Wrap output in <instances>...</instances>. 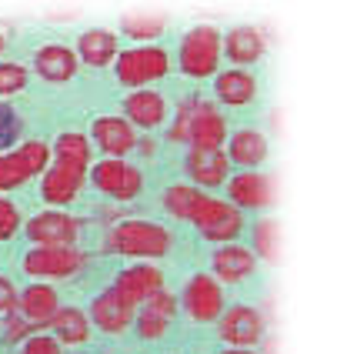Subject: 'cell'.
Returning a JSON list of instances; mask_svg holds the SVG:
<instances>
[{
    "label": "cell",
    "instance_id": "obj_3",
    "mask_svg": "<svg viewBox=\"0 0 347 354\" xmlns=\"http://www.w3.org/2000/svg\"><path fill=\"white\" fill-rule=\"evenodd\" d=\"M221 64V34L214 27H194L180 40V71L187 77H211Z\"/></svg>",
    "mask_w": 347,
    "mask_h": 354
},
{
    "label": "cell",
    "instance_id": "obj_15",
    "mask_svg": "<svg viewBox=\"0 0 347 354\" xmlns=\"http://www.w3.org/2000/svg\"><path fill=\"white\" fill-rule=\"evenodd\" d=\"M114 288L137 308L140 301H147L151 295L164 291V274H160L157 268H151V264H134V268H127L124 274H117Z\"/></svg>",
    "mask_w": 347,
    "mask_h": 354
},
{
    "label": "cell",
    "instance_id": "obj_39",
    "mask_svg": "<svg viewBox=\"0 0 347 354\" xmlns=\"http://www.w3.org/2000/svg\"><path fill=\"white\" fill-rule=\"evenodd\" d=\"M3 44H7V37H3V34H0V50H3Z\"/></svg>",
    "mask_w": 347,
    "mask_h": 354
},
{
    "label": "cell",
    "instance_id": "obj_9",
    "mask_svg": "<svg viewBox=\"0 0 347 354\" xmlns=\"http://www.w3.org/2000/svg\"><path fill=\"white\" fill-rule=\"evenodd\" d=\"M84 268V254L77 248H34L24 257V271L34 277H71Z\"/></svg>",
    "mask_w": 347,
    "mask_h": 354
},
{
    "label": "cell",
    "instance_id": "obj_11",
    "mask_svg": "<svg viewBox=\"0 0 347 354\" xmlns=\"http://www.w3.org/2000/svg\"><path fill=\"white\" fill-rule=\"evenodd\" d=\"M184 311L194 321H217L224 315V291L211 274H194L184 288Z\"/></svg>",
    "mask_w": 347,
    "mask_h": 354
},
{
    "label": "cell",
    "instance_id": "obj_4",
    "mask_svg": "<svg viewBox=\"0 0 347 354\" xmlns=\"http://www.w3.org/2000/svg\"><path fill=\"white\" fill-rule=\"evenodd\" d=\"M171 71V57L160 47H134L117 57V80L127 87H144L151 80H160Z\"/></svg>",
    "mask_w": 347,
    "mask_h": 354
},
{
    "label": "cell",
    "instance_id": "obj_22",
    "mask_svg": "<svg viewBox=\"0 0 347 354\" xmlns=\"http://www.w3.org/2000/svg\"><path fill=\"white\" fill-rule=\"evenodd\" d=\"M77 60L91 64V67H107L111 60H117V37L111 30H104V27H94V30L80 34Z\"/></svg>",
    "mask_w": 347,
    "mask_h": 354
},
{
    "label": "cell",
    "instance_id": "obj_23",
    "mask_svg": "<svg viewBox=\"0 0 347 354\" xmlns=\"http://www.w3.org/2000/svg\"><path fill=\"white\" fill-rule=\"evenodd\" d=\"M234 207H264L270 201V177L257 171H244L231 180Z\"/></svg>",
    "mask_w": 347,
    "mask_h": 354
},
{
    "label": "cell",
    "instance_id": "obj_20",
    "mask_svg": "<svg viewBox=\"0 0 347 354\" xmlns=\"http://www.w3.org/2000/svg\"><path fill=\"white\" fill-rule=\"evenodd\" d=\"M254 264H257L254 251L237 248V244H227V248H217L214 251V274L221 277V281H227V284L244 281L254 271Z\"/></svg>",
    "mask_w": 347,
    "mask_h": 354
},
{
    "label": "cell",
    "instance_id": "obj_7",
    "mask_svg": "<svg viewBox=\"0 0 347 354\" xmlns=\"http://www.w3.org/2000/svg\"><path fill=\"white\" fill-rule=\"evenodd\" d=\"M197 231L207 237V241H217V244H234V237L241 234L244 227V217L234 207L231 201H217V197H207L204 207L194 217Z\"/></svg>",
    "mask_w": 347,
    "mask_h": 354
},
{
    "label": "cell",
    "instance_id": "obj_13",
    "mask_svg": "<svg viewBox=\"0 0 347 354\" xmlns=\"http://www.w3.org/2000/svg\"><path fill=\"white\" fill-rule=\"evenodd\" d=\"M80 187H84V171L74 167V164H60L57 160V164L44 174L40 197H44L47 204H54V207H64V204H71V201L80 194Z\"/></svg>",
    "mask_w": 347,
    "mask_h": 354
},
{
    "label": "cell",
    "instance_id": "obj_31",
    "mask_svg": "<svg viewBox=\"0 0 347 354\" xmlns=\"http://www.w3.org/2000/svg\"><path fill=\"white\" fill-rule=\"evenodd\" d=\"M27 87V71L20 64H0V97H10V94H20Z\"/></svg>",
    "mask_w": 347,
    "mask_h": 354
},
{
    "label": "cell",
    "instance_id": "obj_12",
    "mask_svg": "<svg viewBox=\"0 0 347 354\" xmlns=\"http://www.w3.org/2000/svg\"><path fill=\"white\" fill-rule=\"evenodd\" d=\"M221 337L231 348H251L264 337V317L254 308H231L221 315Z\"/></svg>",
    "mask_w": 347,
    "mask_h": 354
},
{
    "label": "cell",
    "instance_id": "obj_33",
    "mask_svg": "<svg viewBox=\"0 0 347 354\" xmlns=\"http://www.w3.org/2000/svg\"><path fill=\"white\" fill-rule=\"evenodd\" d=\"M17 227H20V211L10 201L0 197V241H10V237L17 234Z\"/></svg>",
    "mask_w": 347,
    "mask_h": 354
},
{
    "label": "cell",
    "instance_id": "obj_26",
    "mask_svg": "<svg viewBox=\"0 0 347 354\" xmlns=\"http://www.w3.org/2000/svg\"><path fill=\"white\" fill-rule=\"evenodd\" d=\"M214 91H217V97L224 100V104L241 107V104H251V100L257 97V80H254L247 71H227V74L217 77Z\"/></svg>",
    "mask_w": 347,
    "mask_h": 354
},
{
    "label": "cell",
    "instance_id": "obj_27",
    "mask_svg": "<svg viewBox=\"0 0 347 354\" xmlns=\"http://www.w3.org/2000/svg\"><path fill=\"white\" fill-rule=\"evenodd\" d=\"M204 201H207V194H204L200 187H194V184H174V187L164 191V207H167V214L184 217V221H194L197 211L204 207Z\"/></svg>",
    "mask_w": 347,
    "mask_h": 354
},
{
    "label": "cell",
    "instance_id": "obj_29",
    "mask_svg": "<svg viewBox=\"0 0 347 354\" xmlns=\"http://www.w3.org/2000/svg\"><path fill=\"white\" fill-rule=\"evenodd\" d=\"M57 160L60 164H74V167H87L91 164V140L84 134H60L57 138Z\"/></svg>",
    "mask_w": 347,
    "mask_h": 354
},
{
    "label": "cell",
    "instance_id": "obj_28",
    "mask_svg": "<svg viewBox=\"0 0 347 354\" xmlns=\"http://www.w3.org/2000/svg\"><path fill=\"white\" fill-rule=\"evenodd\" d=\"M268 158V140L261 131H237L231 138V160L237 167H257Z\"/></svg>",
    "mask_w": 347,
    "mask_h": 354
},
{
    "label": "cell",
    "instance_id": "obj_25",
    "mask_svg": "<svg viewBox=\"0 0 347 354\" xmlns=\"http://www.w3.org/2000/svg\"><path fill=\"white\" fill-rule=\"evenodd\" d=\"M47 328L54 331V341H64V344H84L91 337V321L77 308H57Z\"/></svg>",
    "mask_w": 347,
    "mask_h": 354
},
{
    "label": "cell",
    "instance_id": "obj_37",
    "mask_svg": "<svg viewBox=\"0 0 347 354\" xmlns=\"http://www.w3.org/2000/svg\"><path fill=\"white\" fill-rule=\"evenodd\" d=\"M34 328H37V324H30V321H24V317H20V321H17V317H10V321H7V335H3V337L14 344L17 337H27Z\"/></svg>",
    "mask_w": 347,
    "mask_h": 354
},
{
    "label": "cell",
    "instance_id": "obj_21",
    "mask_svg": "<svg viewBox=\"0 0 347 354\" xmlns=\"http://www.w3.org/2000/svg\"><path fill=\"white\" fill-rule=\"evenodd\" d=\"M20 315L24 321L47 328V321L57 315V291L47 288V284H30L24 295H20Z\"/></svg>",
    "mask_w": 347,
    "mask_h": 354
},
{
    "label": "cell",
    "instance_id": "obj_8",
    "mask_svg": "<svg viewBox=\"0 0 347 354\" xmlns=\"http://www.w3.org/2000/svg\"><path fill=\"white\" fill-rule=\"evenodd\" d=\"M80 231V221L60 211H44V214L27 221V237L37 248H74Z\"/></svg>",
    "mask_w": 347,
    "mask_h": 354
},
{
    "label": "cell",
    "instance_id": "obj_35",
    "mask_svg": "<svg viewBox=\"0 0 347 354\" xmlns=\"http://www.w3.org/2000/svg\"><path fill=\"white\" fill-rule=\"evenodd\" d=\"M20 354H60V341H54L47 335H30L24 341Z\"/></svg>",
    "mask_w": 347,
    "mask_h": 354
},
{
    "label": "cell",
    "instance_id": "obj_24",
    "mask_svg": "<svg viewBox=\"0 0 347 354\" xmlns=\"http://www.w3.org/2000/svg\"><path fill=\"white\" fill-rule=\"evenodd\" d=\"M224 50H227V60H234V64H254L264 54V34L257 27H234L224 40Z\"/></svg>",
    "mask_w": 347,
    "mask_h": 354
},
{
    "label": "cell",
    "instance_id": "obj_16",
    "mask_svg": "<svg viewBox=\"0 0 347 354\" xmlns=\"http://www.w3.org/2000/svg\"><path fill=\"white\" fill-rule=\"evenodd\" d=\"M91 134H94L97 147H100L104 154H111V158H124V154H131V151L137 147L134 127H131L124 118H100V120H94Z\"/></svg>",
    "mask_w": 347,
    "mask_h": 354
},
{
    "label": "cell",
    "instance_id": "obj_1",
    "mask_svg": "<svg viewBox=\"0 0 347 354\" xmlns=\"http://www.w3.org/2000/svg\"><path fill=\"white\" fill-rule=\"evenodd\" d=\"M171 140H187L200 151H221L227 140V124L207 100H184L171 127Z\"/></svg>",
    "mask_w": 347,
    "mask_h": 354
},
{
    "label": "cell",
    "instance_id": "obj_10",
    "mask_svg": "<svg viewBox=\"0 0 347 354\" xmlns=\"http://www.w3.org/2000/svg\"><path fill=\"white\" fill-rule=\"evenodd\" d=\"M134 315L137 308L117 288H107V291H100L91 301V321L100 331H107V335H124L134 324Z\"/></svg>",
    "mask_w": 347,
    "mask_h": 354
},
{
    "label": "cell",
    "instance_id": "obj_38",
    "mask_svg": "<svg viewBox=\"0 0 347 354\" xmlns=\"http://www.w3.org/2000/svg\"><path fill=\"white\" fill-rule=\"evenodd\" d=\"M221 354H254L251 348H227V351H221Z\"/></svg>",
    "mask_w": 347,
    "mask_h": 354
},
{
    "label": "cell",
    "instance_id": "obj_17",
    "mask_svg": "<svg viewBox=\"0 0 347 354\" xmlns=\"http://www.w3.org/2000/svg\"><path fill=\"white\" fill-rule=\"evenodd\" d=\"M77 54L71 47H60V44H47L34 54V71L50 84H64L77 74Z\"/></svg>",
    "mask_w": 347,
    "mask_h": 354
},
{
    "label": "cell",
    "instance_id": "obj_14",
    "mask_svg": "<svg viewBox=\"0 0 347 354\" xmlns=\"http://www.w3.org/2000/svg\"><path fill=\"white\" fill-rule=\"evenodd\" d=\"M174 315H177V297H171L167 291H157V295L147 297L144 311L134 315L137 335L144 337V341H154V337H160L167 328H171Z\"/></svg>",
    "mask_w": 347,
    "mask_h": 354
},
{
    "label": "cell",
    "instance_id": "obj_5",
    "mask_svg": "<svg viewBox=\"0 0 347 354\" xmlns=\"http://www.w3.org/2000/svg\"><path fill=\"white\" fill-rule=\"evenodd\" d=\"M50 160V147L44 140H27L14 154H0V191H14L27 177L47 167Z\"/></svg>",
    "mask_w": 347,
    "mask_h": 354
},
{
    "label": "cell",
    "instance_id": "obj_6",
    "mask_svg": "<svg viewBox=\"0 0 347 354\" xmlns=\"http://www.w3.org/2000/svg\"><path fill=\"white\" fill-rule=\"evenodd\" d=\"M94 187L100 194L114 197V201H134L144 187V177L134 164H127L124 158H107L94 167Z\"/></svg>",
    "mask_w": 347,
    "mask_h": 354
},
{
    "label": "cell",
    "instance_id": "obj_34",
    "mask_svg": "<svg viewBox=\"0 0 347 354\" xmlns=\"http://www.w3.org/2000/svg\"><path fill=\"white\" fill-rule=\"evenodd\" d=\"M274 231H277L274 221H261V224H257V231H254V248H257L261 257H274Z\"/></svg>",
    "mask_w": 347,
    "mask_h": 354
},
{
    "label": "cell",
    "instance_id": "obj_19",
    "mask_svg": "<svg viewBox=\"0 0 347 354\" xmlns=\"http://www.w3.org/2000/svg\"><path fill=\"white\" fill-rule=\"evenodd\" d=\"M124 114H127V124H137L144 131H151L157 124H164L167 118V104L157 91H134L131 97L124 100Z\"/></svg>",
    "mask_w": 347,
    "mask_h": 354
},
{
    "label": "cell",
    "instance_id": "obj_32",
    "mask_svg": "<svg viewBox=\"0 0 347 354\" xmlns=\"http://www.w3.org/2000/svg\"><path fill=\"white\" fill-rule=\"evenodd\" d=\"M17 138H20L17 111H14V107H7V104H0V151H3V147H10Z\"/></svg>",
    "mask_w": 347,
    "mask_h": 354
},
{
    "label": "cell",
    "instance_id": "obj_30",
    "mask_svg": "<svg viewBox=\"0 0 347 354\" xmlns=\"http://www.w3.org/2000/svg\"><path fill=\"white\" fill-rule=\"evenodd\" d=\"M124 34L134 40H151L157 37L160 30H164V17H151V14H131V17H124Z\"/></svg>",
    "mask_w": 347,
    "mask_h": 354
},
{
    "label": "cell",
    "instance_id": "obj_36",
    "mask_svg": "<svg viewBox=\"0 0 347 354\" xmlns=\"http://www.w3.org/2000/svg\"><path fill=\"white\" fill-rule=\"evenodd\" d=\"M17 308V291L7 277H0V315H10Z\"/></svg>",
    "mask_w": 347,
    "mask_h": 354
},
{
    "label": "cell",
    "instance_id": "obj_2",
    "mask_svg": "<svg viewBox=\"0 0 347 354\" xmlns=\"http://www.w3.org/2000/svg\"><path fill=\"white\" fill-rule=\"evenodd\" d=\"M107 248L131 257H160L171 251V234H167V227L151 224V221H124L111 231Z\"/></svg>",
    "mask_w": 347,
    "mask_h": 354
},
{
    "label": "cell",
    "instance_id": "obj_18",
    "mask_svg": "<svg viewBox=\"0 0 347 354\" xmlns=\"http://www.w3.org/2000/svg\"><path fill=\"white\" fill-rule=\"evenodd\" d=\"M227 167L231 160L224 158V151H200L191 147L187 154V174H191L194 187H217L227 180Z\"/></svg>",
    "mask_w": 347,
    "mask_h": 354
}]
</instances>
